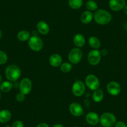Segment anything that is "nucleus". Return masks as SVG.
<instances>
[{
  "mask_svg": "<svg viewBox=\"0 0 127 127\" xmlns=\"http://www.w3.org/2000/svg\"><path fill=\"white\" fill-rule=\"evenodd\" d=\"M94 19L99 25H107L111 22L112 16L108 11L99 9L95 11L94 14Z\"/></svg>",
  "mask_w": 127,
  "mask_h": 127,
  "instance_id": "obj_1",
  "label": "nucleus"
},
{
  "mask_svg": "<svg viewBox=\"0 0 127 127\" xmlns=\"http://www.w3.org/2000/svg\"><path fill=\"white\" fill-rule=\"evenodd\" d=\"M20 69L16 65H9L5 70V75L6 79L10 82H16L19 79L21 76Z\"/></svg>",
  "mask_w": 127,
  "mask_h": 127,
  "instance_id": "obj_2",
  "label": "nucleus"
},
{
  "mask_svg": "<svg viewBox=\"0 0 127 127\" xmlns=\"http://www.w3.org/2000/svg\"><path fill=\"white\" fill-rule=\"evenodd\" d=\"M117 122V118L113 113L105 112L100 117V123L102 127H112Z\"/></svg>",
  "mask_w": 127,
  "mask_h": 127,
  "instance_id": "obj_3",
  "label": "nucleus"
},
{
  "mask_svg": "<svg viewBox=\"0 0 127 127\" xmlns=\"http://www.w3.org/2000/svg\"><path fill=\"white\" fill-rule=\"evenodd\" d=\"M28 46L32 51L39 52L43 48L44 42L40 37L37 36H32L28 40Z\"/></svg>",
  "mask_w": 127,
  "mask_h": 127,
  "instance_id": "obj_4",
  "label": "nucleus"
},
{
  "mask_svg": "<svg viewBox=\"0 0 127 127\" xmlns=\"http://www.w3.org/2000/svg\"><path fill=\"white\" fill-rule=\"evenodd\" d=\"M83 57V52L79 47L72 49L68 54V59L73 64H77L81 61Z\"/></svg>",
  "mask_w": 127,
  "mask_h": 127,
  "instance_id": "obj_5",
  "label": "nucleus"
},
{
  "mask_svg": "<svg viewBox=\"0 0 127 127\" xmlns=\"http://www.w3.org/2000/svg\"><path fill=\"white\" fill-rule=\"evenodd\" d=\"M85 85L91 90L99 89L100 81L98 77L94 74H89L85 78Z\"/></svg>",
  "mask_w": 127,
  "mask_h": 127,
  "instance_id": "obj_6",
  "label": "nucleus"
},
{
  "mask_svg": "<svg viewBox=\"0 0 127 127\" xmlns=\"http://www.w3.org/2000/svg\"><path fill=\"white\" fill-rule=\"evenodd\" d=\"M100 51L97 49H93L89 52L87 61L92 65H97L100 63L101 60Z\"/></svg>",
  "mask_w": 127,
  "mask_h": 127,
  "instance_id": "obj_7",
  "label": "nucleus"
},
{
  "mask_svg": "<svg viewBox=\"0 0 127 127\" xmlns=\"http://www.w3.org/2000/svg\"><path fill=\"white\" fill-rule=\"evenodd\" d=\"M72 92L75 97H81L85 94V85L81 80H77L73 84Z\"/></svg>",
  "mask_w": 127,
  "mask_h": 127,
  "instance_id": "obj_8",
  "label": "nucleus"
},
{
  "mask_svg": "<svg viewBox=\"0 0 127 127\" xmlns=\"http://www.w3.org/2000/svg\"><path fill=\"white\" fill-rule=\"evenodd\" d=\"M32 88V82L29 78H24L21 80L19 83V89L21 93L26 95L30 94Z\"/></svg>",
  "mask_w": 127,
  "mask_h": 127,
  "instance_id": "obj_9",
  "label": "nucleus"
},
{
  "mask_svg": "<svg viewBox=\"0 0 127 127\" xmlns=\"http://www.w3.org/2000/svg\"><path fill=\"white\" fill-rule=\"evenodd\" d=\"M107 90L108 94L112 96H117L121 92V86L117 82H110L107 84Z\"/></svg>",
  "mask_w": 127,
  "mask_h": 127,
  "instance_id": "obj_10",
  "label": "nucleus"
},
{
  "mask_svg": "<svg viewBox=\"0 0 127 127\" xmlns=\"http://www.w3.org/2000/svg\"><path fill=\"white\" fill-rule=\"evenodd\" d=\"M69 109L71 115L74 117H80L84 113V108L82 106L77 102H72L70 103Z\"/></svg>",
  "mask_w": 127,
  "mask_h": 127,
  "instance_id": "obj_11",
  "label": "nucleus"
},
{
  "mask_svg": "<svg viewBox=\"0 0 127 127\" xmlns=\"http://www.w3.org/2000/svg\"><path fill=\"white\" fill-rule=\"evenodd\" d=\"M110 8L113 11L122 10L126 5L125 0H110L108 3Z\"/></svg>",
  "mask_w": 127,
  "mask_h": 127,
  "instance_id": "obj_12",
  "label": "nucleus"
},
{
  "mask_svg": "<svg viewBox=\"0 0 127 127\" xmlns=\"http://www.w3.org/2000/svg\"><path fill=\"white\" fill-rule=\"evenodd\" d=\"M85 120L90 125H97L100 122V117L97 113L90 112L85 116Z\"/></svg>",
  "mask_w": 127,
  "mask_h": 127,
  "instance_id": "obj_13",
  "label": "nucleus"
},
{
  "mask_svg": "<svg viewBox=\"0 0 127 127\" xmlns=\"http://www.w3.org/2000/svg\"><path fill=\"white\" fill-rule=\"evenodd\" d=\"M49 62L51 66L54 67H57L61 66L62 64V58L59 54H53L50 56L49 59Z\"/></svg>",
  "mask_w": 127,
  "mask_h": 127,
  "instance_id": "obj_14",
  "label": "nucleus"
},
{
  "mask_svg": "<svg viewBox=\"0 0 127 127\" xmlns=\"http://www.w3.org/2000/svg\"><path fill=\"white\" fill-rule=\"evenodd\" d=\"M36 28H37V31L42 35H46L49 32V26L47 23L43 21L38 22L37 23Z\"/></svg>",
  "mask_w": 127,
  "mask_h": 127,
  "instance_id": "obj_15",
  "label": "nucleus"
},
{
  "mask_svg": "<svg viewBox=\"0 0 127 127\" xmlns=\"http://www.w3.org/2000/svg\"><path fill=\"white\" fill-rule=\"evenodd\" d=\"M93 19H94V14L92 13V11H90L89 10L83 12L80 16V20H81L82 23L85 24H87L91 23Z\"/></svg>",
  "mask_w": 127,
  "mask_h": 127,
  "instance_id": "obj_16",
  "label": "nucleus"
},
{
  "mask_svg": "<svg viewBox=\"0 0 127 127\" xmlns=\"http://www.w3.org/2000/svg\"><path fill=\"white\" fill-rule=\"evenodd\" d=\"M11 113L9 110L6 109L1 110L0 111V123H8L11 118Z\"/></svg>",
  "mask_w": 127,
  "mask_h": 127,
  "instance_id": "obj_17",
  "label": "nucleus"
},
{
  "mask_svg": "<svg viewBox=\"0 0 127 127\" xmlns=\"http://www.w3.org/2000/svg\"><path fill=\"white\" fill-rule=\"evenodd\" d=\"M74 44L77 47H82L85 44V37L81 34H76L73 38Z\"/></svg>",
  "mask_w": 127,
  "mask_h": 127,
  "instance_id": "obj_18",
  "label": "nucleus"
},
{
  "mask_svg": "<svg viewBox=\"0 0 127 127\" xmlns=\"http://www.w3.org/2000/svg\"><path fill=\"white\" fill-rule=\"evenodd\" d=\"M103 97H104V93L103 90L99 89L94 90V94H92V98L94 102L96 103H99L103 100Z\"/></svg>",
  "mask_w": 127,
  "mask_h": 127,
  "instance_id": "obj_19",
  "label": "nucleus"
},
{
  "mask_svg": "<svg viewBox=\"0 0 127 127\" xmlns=\"http://www.w3.org/2000/svg\"><path fill=\"white\" fill-rule=\"evenodd\" d=\"M89 44L92 48L94 49H97L101 46V42L98 37L95 36H91L89 39Z\"/></svg>",
  "mask_w": 127,
  "mask_h": 127,
  "instance_id": "obj_20",
  "label": "nucleus"
},
{
  "mask_svg": "<svg viewBox=\"0 0 127 127\" xmlns=\"http://www.w3.org/2000/svg\"><path fill=\"white\" fill-rule=\"evenodd\" d=\"M31 37V35L29 32L26 30H22L18 32L17 34V38L19 41L21 42L28 41Z\"/></svg>",
  "mask_w": 127,
  "mask_h": 127,
  "instance_id": "obj_21",
  "label": "nucleus"
},
{
  "mask_svg": "<svg viewBox=\"0 0 127 127\" xmlns=\"http://www.w3.org/2000/svg\"><path fill=\"white\" fill-rule=\"evenodd\" d=\"M13 84L10 81H4L2 82L1 84H0V90L2 92L8 93L11 91L13 88Z\"/></svg>",
  "mask_w": 127,
  "mask_h": 127,
  "instance_id": "obj_22",
  "label": "nucleus"
},
{
  "mask_svg": "<svg viewBox=\"0 0 127 127\" xmlns=\"http://www.w3.org/2000/svg\"><path fill=\"white\" fill-rule=\"evenodd\" d=\"M68 3L72 9H78L82 6L83 0H69Z\"/></svg>",
  "mask_w": 127,
  "mask_h": 127,
  "instance_id": "obj_23",
  "label": "nucleus"
},
{
  "mask_svg": "<svg viewBox=\"0 0 127 127\" xmlns=\"http://www.w3.org/2000/svg\"><path fill=\"white\" fill-rule=\"evenodd\" d=\"M86 8L90 11H94L98 9V4L94 0H89L85 4Z\"/></svg>",
  "mask_w": 127,
  "mask_h": 127,
  "instance_id": "obj_24",
  "label": "nucleus"
},
{
  "mask_svg": "<svg viewBox=\"0 0 127 127\" xmlns=\"http://www.w3.org/2000/svg\"><path fill=\"white\" fill-rule=\"evenodd\" d=\"M72 69V64L70 62H64L61 65V70L64 73H68Z\"/></svg>",
  "mask_w": 127,
  "mask_h": 127,
  "instance_id": "obj_25",
  "label": "nucleus"
},
{
  "mask_svg": "<svg viewBox=\"0 0 127 127\" xmlns=\"http://www.w3.org/2000/svg\"><path fill=\"white\" fill-rule=\"evenodd\" d=\"M8 55L3 51H0V65H4L8 61Z\"/></svg>",
  "mask_w": 127,
  "mask_h": 127,
  "instance_id": "obj_26",
  "label": "nucleus"
},
{
  "mask_svg": "<svg viewBox=\"0 0 127 127\" xmlns=\"http://www.w3.org/2000/svg\"><path fill=\"white\" fill-rule=\"evenodd\" d=\"M25 95H24V94H22V93L19 92L16 95V100L18 101V102H22L25 100Z\"/></svg>",
  "mask_w": 127,
  "mask_h": 127,
  "instance_id": "obj_27",
  "label": "nucleus"
},
{
  "mask_svg": "<svg viewBox=\"0 0 127 127\" xmlns=\"http://www.w3.org/2000/svg\"><path fill=\"white\" fill-rule=\"evenodd\" d=\"M12 127H24V123L21 120H16L13 123Z\"/></svg>",
  "mask_w": 127,
  "mask_h": 127,
  "instance_id": "obj_28",
  "label": "nucleus"
},
{
  "mask_svg": "<svg viewBox=\"0 0 127 127\" xmlns=\"http://www.w3.org/2000/svg\"><path fill=\"white\" fill-rule=\"evenodd\" d=\"M114 127H127V125L125 122H122V121H119V122H116Z\"/></svg>",
  "mask_w": 127,
  "mask_h": 127,
  "instance_id": "obj_29",
  "label": "nucleus"
},
{
  "mask_svg": "<svg viewBox=\"0 0 127 127\" xmlns=\"http://www.w3.org/2000/svg\"><path fill=\"white\" fill-rule=\"evenodd\" d=\"M36 127H49V126L46 123H40L39 124L37 125Z\"/></svg>",
  "mask_w": 127,
  "mask_h": 127,
  "instance_id": "obj_30",
  "label": "nucleus"
},
{
  "mask_svg": "<svg viewBox=\"0 0 127 127\" xmlns=\"http://www.w3.org/2000/svg\"><path fill=\"white\" fill-rule=\"evenodd\" d=\"M100 53L101 55H102V56H107V54H108V51L105 49L102 50V51H100Z\"/></svg>",
  "mask_w": 127,
  "mask_h": 127,
  "instance_id": "obj_31",
  "label": "nucleus"
},
{
  "mask_svg": "<svg viewBox=\"0 0 127 127\" xmlns=\"http://www.w3.org/2000/svg\"><path fill=\"white\" fill-rule=\"evenodd\" d=\"M52 127H64V125H62V124H60V123H57V124H55Z\"/></svg>",
  "mask_w": 127,
  "mask_h": 127,
  "instance_id": "obj_32",
  "label": "nucleus"
},
{
  "mask_svg": "<svg viewBox=\"0 0 127 127\" xmlns=\"http://www.w3.org/2000/svg\"><path fill=\"white\" fill-rule=\"evenodd\" d=\"M123 12H124V13L125 14H127V4H126L125 6L123 8Z\"/></svg>",
  "mask_w": 127,
  "mask_h": 127,
  "instance_id": "obj_33",
  "label": "nucleus"
},
{
  "mask_svg": "<svg viewBox=\"0 0 127 127\" xmlns=\"http://www.w3.org/2000/svg\"><path fill=\"white\" fill-rule=\"evenodd\" d=\"M2 76H1V74H0V84H1V82H2Z\"/></svg>",
  "mask_w": 127,
  "mask_h": 127,
  "instance_id": "obj_34",
  "label": "nucleus"
},
{
  "mask_svg": "<svg viewBox=\"0 0 127 127\" xmlns=\"http://www.w3.org/2000/svg\"><path fill=\"white\" fill-rule=\"evenodd\" d=\"M1 37H2V31L0 29V39L1 38Z\"/></svg>",
  "mask_w": 127,
  "mask_h": 127,
  "instance_id": "obj_35",
  "label": "nucleus"
},
{
  "mask_svg": "<svg viewBox=\"0 0 127 127\" xmlns=\"http://www.w3.org/2000/svg\"><path fill=\"white\" fill-rule=\"evenodd\" d=\"M5 127H11L10 125H6V126H5Z\"/></svg>",
  "mask_w": 127,
  "mask_h": 127,
  "instance_id": "obj_36",
  "label": "nucleus"
},
{
  "mask_svg": "<svg viewBox=\"0 0 127 127\" xmlns=\"http://www.w3.org/2000/svg\"><path fill=\"white\" fill-rule=\"evenodd\" d=\"M1 92H0V99H1Z\"/></svg>",
  "mask_w": 127,
  "mask_h": 127,
  "instance_id": "obj_37",
  "label": "nucleus"
},
{
  "mask_svg": "<svg viewBox=\"0 0 127 127\" xmlns=\"http://www.w3.org/2000/svg\"><path fill=\"white\" fill-rule=\"evenodd\" d=\"M77 127V126H75V127Z\"/></svg>",
  "mask_w": 127,
  "mask_h": 127,
  "instance_id": "obj_38",
  "label": "nucleus"
},
{
  "mask_svg": "<svg viewBox=\"0 0 127 127\" xmlns=\"http://www.w3.org/2000/svg\"></svg>",
  "mask_w": 127,
  "mask_h": 127,
  "instance_id": "obj_39",
  "label": "nucleus"
},
{
  "mask_svg": "<svg viewBox=\"0 0 127 127\" xmlns=\"http://www.w3.org/2000/svg\"></svg>",
  "mask_w": 127,
  "mask_h": 127,
  "instance_id": "obj_40",
  "label": "nucleus"
}]
</instances>
